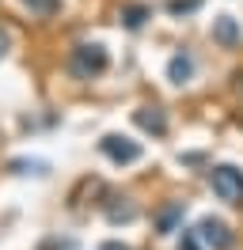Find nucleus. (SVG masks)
Returning <instances> with one entry per match:
<instances>
[{
	"label": "nucleus",
	"instance_id": "nucleus-1",
	"mask_svg": "<svg viewBox=\"0 0 243 250\" xmlns=\"http://www.w3.org/2000/svg\"><path fill=\"white\" fill-rule=\"evenodd\" d=\"M209 182H213V193L220 201H243V171L224 163V167H213Z\"/></svg>",
	"mask_w": 243,
	"mask_h": 250
},
{
	"label": "nucleus",
	"instance_id": "nucleus-2",
	"mask_svg": "<svg viewBox=\"0 0 243 250\" xmlns=\"http://www.w3.org/2000/svg\"><path fill=\"white\" fill-rule=\"evenodd\" d=\"M106 61H110V57H106L103 46H76V49H73V72H76L80 80L99 76V72L106 68Z\"/></svg>",
	"mask_w": 243,
	"mask_h": 250
},
{
	"label": "nucleus",
	"instance_id": "nucleus-3",
	"mask_svg": "<svg viewBox=\"0 0 243 250\" xmlns=\"http://www.w3.org/2000/svg\"><path fill=\"white\" fill-rule=\"evenodd\" d=\"M194 235H197V243H201V250H228V247H232V231H228L224 220L205 216L194 228Z\"/></svg>",
	"mask_w": 243,
	"mask_h": 250
},
{
	"label": "nucleus",
	"instance_id": "nucleus-4",
	"mask_svg": "<svg viewBox=\"0 0 243 250\" xmlns=\"http://www.w3.org/2000/svg\"><path fill=\"white\" fill-rule=\"evenodd\" d=\"M99 148H103L114 163H137V159H141V144L129 141V137H118V133L103 137V141H99Z\"/></svg>",
	"mask_w": 243,
	"mask_h": 250
},
{
	"label": "nucleus",
	"instance_id": "nucleus-5",
	"mask_svg": "<svg viewBox=\"0 0 243 250\" xmlns=\"http://www.w3.org/2000/svg\"><path fill=\"white\" fill-rule=\"evenodd\" d=\"M133 122L141 125L145 133H152V137H164V133H167V114L160 106H141L133 114Z\"/></svg>",
	"mask_w": 243,
	"mask_h": 250
},
{
	"label": "nucleus",
	"instance_id": "nucleus-6",
	"mask_svg": "<svg viewBox=\"0 0 243 250\" xmlns=\"http://www.w3.org/2000/svg\"><path fill=\"white\" fill-rule=\"evenodd\" d=\"M213 42L236 46V42H240V23H236L232 16H217V19H213Z\"/></svg>",
	"mask_w": 243,
	"mask_h": 250
},
{
	"label": "nucleus",
	"instance_id": "nucleus-7",
	"mask_svg": "<svg viewBox=\"0 0 243 250\" xmlns=\"http://www.w3.org/2000/svg\"><path fill=\"white\" fill-rule=\"evenodd\" d=\"M190 76H194V57H190V53H175V57L167 61V80H171V83H186Z\"/></svg>",
	"mask_w": 243,
	"mask_h": 250
},
{
	"label": "nucleus",
	"instance_id": "nucleus-8",
	"mask_svg": "<svg viewBox=\"0 0 243 250\" xmlns=\"http://www.w3.org/2000/svg\"><path fill=\"white\" fill-rule=\"evenodd\" d=\"M179 220H182V201H171V205L164 208V212L156 216V231H160V235H171Z\"/></svg>",
	"mask_w": 243,
	"mask_h": 250
},
{
	"label": "nucleus",
	"instance_id": "nucleus-9",
	"mask_svg": "<svg viewBox=\"0 0 243 250\" xmlns=\"http://www.w3.org/2000/svg\"><path fill=\"white\" fill-rule=\"evenodd\" d=\"M145 19H148V8H145V4H125V8H122V23H125L129 31H141Z\"/></svg>",
	"mask_w": 243,
	"mask_h": 250
},
{
	"label": "nucleus",
	"instance_id": "nucleus-10",
	"mask_svg": "<svg viewBox=\"0 0 243 250\" xmlns=\"http://www.w3.org/2000/svg\"><path fill=\"white\" fill-rule=\"evenodd\" d=\"M106 216H110V224H129V220H137V205L122 197V205H106Z\"/></svg>",
	"mask_w": 243,
	"mask_h": 250
},
{
	"label": "nucleus",
	"instance_id": "nucleus-11",
	"mask_svg": "<svg viewBox=\"0 0 243 250\" xmlns=\"http://www.w3.org/2000/svg\"><path fill=\"white\" fill-rule=\"evenodd\" d=\"M197 4H201V0H171L167 12H171V16H186V12H194Z\"/></svg>",
	"mask_w": 243,
	"mask_h": 250
},
{
	"label": "nucleus",
	"instance_id": "nucleus-12",
	"mask_svg": "<svg viewBox=\"0 0 243 250\" xmlns=\"http://www.w3.org/2000/svg\"><path fill=\"white\" fill-rule=\"evenodd\" d=\"M30 12H38V16H49L53 8H57V0H23Z\"/></svg>",
	"mask_w": 243,
	"mask_h": 250
},
{
	"label": "nucleus",
	"instance_id": "nucleus-13",
	"mask_svg": "<svg viewBox=\"0 0 243 250\" xmlns=\"http://www.w3.org/2000/svg\"><path fill=\"white\" fill-rule=\"evenodd\" d=\"M179 250H201L197 235H194V231H182V243H179Z\"/></svg>",
	"mask_w": 243,
	"mask_h": 250
},
{
	"label": "nucleus",
	"instance_id": "nucleus-14",
	"mask_svg": "<svg viewBox=\"0 0 243 250\" xmlns=\"http://www.w3.org/2000/svg\"><path fill=\"white\" fill-rule=\"evenodd\" d=\"M8 53V31H0V57Z\"/></svg>",
	"mask_w": 243,
	"mask_h": 250
},
{
	"label": "nucleus",
	"instance_id": "nucleus-15",
	"mask_svg": "<svg viewBox=\"0 0 243 250\" xmlns=\"http://www.w3.org/2000/svg\"><path fill=\"white\" fill-rule=\"evenodd\" d=\"M99 250H129V247H122V243H103Z\"/></svg>",
	"mask_w": 243,
	"mask_h": 250
}]
</instances>
